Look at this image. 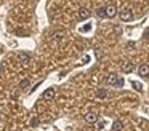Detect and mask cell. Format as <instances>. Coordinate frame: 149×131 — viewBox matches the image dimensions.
<instances>
[{
  "instance_id": "obj_1",
  "label": "cell",
  "mask_w": 149,
  "mask_h": 131,
  "mask_svg": "<svg viewBox=\"0 0 149 131\" xmlns=\"http://www.w3.org/2000/svg\"><path fill=\"white\" fill-rule=\"evenodd\" d=\"M106 83L107 85H114V86H117V88H122L123 86V78L119 77V75H116V73H111V75L106 78Z\"/></svg>"
},
{
  "instance_id": "obj_2",
  "label": "cell",
  "mask_w": 149,
  "mask_h": 131,
  "mask_svg": "<svg viewBox=\"0 0 149 131\" xmlns=\"http://www.w3.org/2000/svg\"><path fill=\"white\" fill-rule=\"evenodd\" d=\"M119 16H120V19H122L123 22H128V21H132V19H133V13H132V10H130V8L120 10Z\"/></svg>"
},
{
  "instance_id": "obj_3",
  "label": "cell",
  "mask_w": 149,
  "mask_h": 131,
  "mask_svg": "<svg viewBox=\"0 0 149 131\" xmlns=\"http://www.w3.org/2000/svg\"><path fill=\"white\" fill-rule=\"evenodd\" d=\"M90 16H91L90 8H85V6H84V8H80L77 11V19H79V21H85V19H88Z\"/></svg>"
},
{
  "instance_id": "obj_4",
  "label": "cell",
  "mask_w": 149,
  "mask_h": 131,
  "mask_svg": "<svg viewBox=\"0 0 149 131\" xmlns=\"http://www.w3.org/2000/svg\"><path fill=\"white\" fill-rule=\"evenodd\" d=\"M84 118H85V121H87V123H96V121H98V114L95 110L87 112V114L84 115Z\"/></svg>"
},
{
  "instance_id": "obj_5",
  "label": "cell",
  "mask_w": 149,
  "mask_h": 131,
  "mask_svg": "<svg viewBox=\"0 0 149 131\" xmlns=\"http://www.w3.org/2000/svg\"><path fill=\"white\" fill-rule=\"evenodd\" d=\"M106 8V18H114V16L117 15V6L114 5V3H111V5H107V6H104Z\"/></svg>"
},
{
  "instance_id": "obj_6",
  "label": "cell",
  "mask_w": 149,
  "mask_h": 131,
  "mask_svg": "<svg viewBox=\"0 0 149 131\" xmlns=\"http://www.w3.org/2000/svg\"><path fill=\"white\" fill-rule=\"evenodd\" d=\"M55 98V88H47L42 94V99L43 101H52Z\"/></svg>"
},
{
  "instance_id": "obj_7",
  "label": "cell",
  "mask_w": 149,
  "mask_h": 131,
  "mask_svg": "<svg viewBox=\"0 0 149 131\" xmlns=\"http://www.w3.org/2000/svg\"><path fill=\"white\" fill-rule=\"evenodd\" d=\"M138 75L139 77H149V66L148 64H141V66L138 67Z\"/></svg>"
},
{
  "instance_id": "obj_8",
  "label": "cell",
  "mask_w": 149,
  "mask_h": 131,
  "mask_svg": "<svg viewBox=\"0 0 149 131\" xmlns=\"http://www.w3.org/2000/svg\"><path fill=\"white\" fill-rule=\"evenodd\" d=\"M133 69H135V66H133V62H128V61H127V62H123L122 64V70L125 73H130V72H133Z\"/></svg>"
},
{
  "instance_id": "obj_9",
  "label": "cell",
  "mask_w": 149,
  "mask_h": 131,
  "mask_svg": "<svg viewBox=\"0 0 149 131\" xmlns=\"http://www.w3.org/2000/svg\"><path fill=\"white\" fill-rule=\"evenodd\" d=\"M123 130V121L122 120H116L112 123V131H122Z\"/></svg>"
},
{
  "instance_id": "obj_10",
  "label": "cell",
  "mask_w": 149,
  "mask_h": 131,
  "mask_svg": "<svg viewBox=\"0 0 149 131\" xmlns=\"http://www.w3.org/2000/svg\"><path fill=\"white\" fill-rule=\"evenodd\" d=\"M52 38H53V40H56V42L63 40V38H64V32H63V30H56V32H53V34H52Z\"/></svg>"
},
{
  "instance_id": "obj_11",
  "label": "cell",
  "mask_w": 149,
  "mask_h": 131,
  "mask_svg": "<svg viewBox=\"0 0 149 131\" xmlns=\"http://www.w3.org/2000/svg\"><path fill=\"white\" fill-rule=\"evenodd\" d=\"M19 61H21L23 64H27V62L31 61V56H29L27 53H19Z\"/></svg>"
},
{
  "instance_id": "obj_12",
  "label": "cell",
  "mask_w": 149,
  "mask_h": 131,
  "mask_svg": "<svg viewBox=\"0 0 149 131\" xmlns=\"http://www.w3.org/2000/svg\"><path fill=\"white\" fill-rule=\"evenodd\" d=\"M96 16L98 18H106V8H104V6H100V8L96 10Z\"/></svg>"
},
{
  "instance_id": "obj_13",
  "label": "cell",
  "mask_w": 149,
  "mask_h": 131,
  "mask_svg": "<svg viewBox=\"0 0 149 131\" xmlns=\"http://www.w3.org/2000/svg\"><path fill=\"white\" fill-rule=\"evenodd\" d=\"M29 85H31V83H29V80H27V78H24L23 82L19 83V88H21V89H27V88H29Z\"/></svg>"
},
{
  "instance_id": "obj_14",
  "label": "cell",
  "mask_w": 149,
  "mask_h": 131,
  "mask_svg": "<svg viewBox=\"0 0 149 131\" xmlns=\"http://www.w3.org/2000/svg\"><path fill=\"white\" fill-rule=\"evenodd\" d=\"M96 96H98V98H106V96H107V91H106L104 88H101V89H98Z\"/></svg>"
},
{
  "instance_id": "obj_15",
  "label": "cell",
  "mask_w": 149,
  "mask_h": 131,
  "mask_svg": "<svg viewBox=\"0 0 149 131\" xmlns=\"http://www.w3.org/2000/svg\"><path fill=\"white\" fill-rule=\"evenodd\" d=\"M132 86L136 89V91H143V86H141V83H138V82H132Z\"/></svg>"
},
{
  "instance_id": "obj_16",
  "label": "cell",
  "mask_w": 149,
  "mask_h": 131,
  "mask_svg": "<svg viewBox=\"0 0 149 131\" xmlns=\"http://www.w3.org/2000/svg\"><path fill=\"white\" fill-rule=\"evenodd\" d=\"M90 30H91V24H85L80 27V32H84V34L85 32H90Z\"/></svg>"
},
{
  "instance_id": "obj_17",
  "label": "cell",
  "mask_w": 149,
  "mask_h": 131,
  "mask_svg": "<svg viewBox=\"0 0 149 131\" xmlns=\"http://www.w3.org/2000/svg\"><path fill=\"white\" fill-rule=\"evenodd\" d=\"M98 123V131H104V126H106V121H96Z\"/></svg>"
},
{
  "instance_id": "obj_18",
  "label": "cell",
  "mask_w": 149,
  "mask_h": 131,
  "mask_svg": "<svg viewBox=\"0 0 149 131\" xmlns=\"http://www.w3.org/2000/svg\"><path fill=\"white\" fill-rule=\"evenodd\" d=\"M31 125H32V126H36V125H39V120H37V118H32V120H31Z\"/></svg>"
},
{
  "instance_id": "obj_19",
  "label": "cell",
  "mask_w": 149,
  "mask_h": 131,
  "mask_svg": "<svg viewBox=\"0 0 149 131\" xmlns=\"http://www.w3.org/2000/svg\"><path fill=\"white\" fill-rule=\"evenodd\" d=\"M85 62H90V56H85V58H84V64H85Z\"/></svg>"
},
{
  "instance_id": "obj_20",
  "label": "cell",
  "mask_w": 149,
  "mask_h": 131,
  "mask_svg": "<svg viewBox=\"0 0 149 131\" xmlns=\"http://www.w3.org/2000/svg\"><path fill=\"white\" fill-rule=\"evenodd\" d=\"M0 120H2V117H0Z\"/></svg>"
}]
</instances>
